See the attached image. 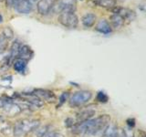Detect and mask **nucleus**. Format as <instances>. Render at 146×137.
I'll list each match as a JSON object with an SVG mask.
<instances>
[{
    "mask_svg": "<svg viewBox=\"0 0 146 137\" xmlns=\"http://www.w3.org/2000/svg\"><path fill=\"white\" fill-rule=\"evenodd\" d=\"M13 67L17 73L26 74V72L27 70V61H24V59H22L17 58L16 59H14V61H13Z\"/></svg>",
    "mask_w": 146,
    "mask_h": 137,
    "instance_id": "obj_11",
    "label": "nucleus"
},
{
    "mask_svg": "<svg viewBox=\"0 0 146 137\" xmlns=\"http://www.w3.org/2000/svg\"><path fill=\"white\" fill-rule=\"evenodd\" d=\"M95 113H96L95 111L92 109H87V110H84V111H81L80 112L78 113V115H77V122H82L88 121L95 115Z\"/></svg>",
    "mask_w": 146,
    "mask_h": 137,
    "instance_id": "obj_14",
    "label": "nucleus"
},
{
    "mask_svg": "<svg viewBox=\"0 0 146 137\" xmlns=\"http://www.w3.org/2000/svg\"><path fill=\"white\" fill-rule=\"evenodd\" d=\"M139 7L143 11H144V6H143V4H141V5H139Z\"/></svg>",
    "mask_w": 146,
    "mask_h": 137,
    "instance_id": "obj_33",
    "label": "nucleus"
},
{
    "mask_svg": "<svg viewBox=\"0 0 146 137\" xmlns=\"http://www.w3.org/2000/svg\"><path fill=\"white\" fill-rule=\"evenodd\" d=\"M44 137H64V136H63V134H60V132L50 130L49 132H48L47 134L44 135Z\"/></svg>",
    "mask_w": 146,
    "mask_h": 137,
    "instance_id": "obj_27",
    "label": "nucleus"
},
{
    "mask_svg": "<svg viewBox=\"0 0 146 137\" xmlns=\"http://www.w3.org/2000/svg\"><path fill=\"white\" fill-rule=\"evenodd\" d=\"M50 11H52L55 14H60L63 12V6L60 0H54V1H52L51 10Z\"/></svg>",
    "mask_w": 146,
    "mask_h": 137,
    "instance_id": "obj_21",
    "label": "nucleus"
},
{
    "mask_svg": "<svg viewBox=\"0 0 146 137\" xmlns=\"http://www.w3.org/2000/svg\"><path fill=\"white\" fill-rule=\"evenodd\" d=\"M7 1V7H11L13 6H15V4L18 1V0H6Z\"/></svg>",
    "mask_w": 146,
    "mask_h": 137,
    "instance_id": "obj_32",
    "label": "nucleus"
},
{
    "mask_svg": "<svg viewBox=\"0 0 146 137\" xmlns=\"http://www.w3.org/2000/svg\"><path fill=\"white\" fill-rule=\"evenodd\" d=\"M50 131V125H44V126H38L36 129L33 131L34 137H44V135L48 132Z\"/></svg>",
    "mask_w": 146,
    "mask_h": 137,
    "instance_id": "obj_20",
    "label": "nucleus"
},
{
    "mask_svg": "<svg viewBox=\"0 0 146 137\" xmlns=\"http://www.w3.org/2000/svg\"><path fill=\"white\" fill-rule=\"evenodd\" d=\"M2 109L8 116H15L21 112V108L19 107V105L14 102H7Z\"/></svg>",
    "mask_w": 146,
    "mask_h": 137,
    "instance_id": "obj_7",
    "label": "nucleus"
},
{
    "mask_svg": "<svg viewBox=\"0 0 146 137\" xmlns=\"http://www.w3.org/2000/svg\"><path fill=\"white\" fill-rule=\"evenodd\" d=\"M5 1V0H0V2H4Z\"/></svg>",
    "mask_w": 146,
    "mask_h": 137,
    "instance_id": "obj_35",
    "label": "nucleus"
},
{
    "mask_svg": "<svg viewBox=\"0 0 146 137\" xmlns=\"http://www.w3.org/2000/svg\"><path fill=\"white\" fill-rule=\"evenodd\" d=\"M15 8L20 14H29L32 11V4L30 0H18L15 4Z\"/></svg>",
    "mask_w": 146,
    "mask_h": 137,
    "instance_id": "obj_6",
    "label": "nucleus"
},
{
    "mask_svg": "<svg viewBox=\"0 0 146 137\" xmlns=\"http://www.w3.org/2000/svg\"><path fill=\"white\" fill-rule=\"evenodd\" d=\"M68 97H70V92H68V91H65V92L61 93V95L59 96V100H59V105H58V107L61 106V105L68 99Z\"/></svg>",
    "mask_w": 146,
    "mask_h": 137,
    "instance_id": "obj_26",
    "label": "nucleus"
},
{
    "mask_svg": "<svg viewBox=\"0 0 146 137\" xmlns=\"http://www.w3.org/2000/svg\"><path fill=\"white\" fill-rule=\"evenodd\" d=\"M2 34L4 35V37L7 40H10V39H12L14 38V31L12 30L11 27H4L3 31H2Z\"/></svg>",
    "mask_w": 146,
    "mask_h": 137,
    "instance_id": "obj_23",
    "label": "nucleus"
},
{
    "mask_svg": "<svg viewBox=\"0 0 146 137\" xmlns=\"http://www.w3.org/2000/svg\"><path fill=\"white\" fill-rule=\"evenodd\" d=\"M136 122H135V119H133V118H129V119H127L126 120V123H127V125H128V127L130 128V129H131V128H133L134 126H135V123Z\"/></svg>",
    "mask_w": 146,
    "mask_h": 137,
    "instance_id": "obj_29",
    "label": "nucleus"
},
{
    "mask_svg": "<svg viewBox=\"0 0 146 137\" xmlns=\"http://www.w3.org/2000/svg\"><path fill=\"white\" fill-rule=\"evenodd\" d=\"M14 97L21 98L24 102L33 105L34 107H36V108L43 106V104H44L43 100L40 98H38V96L33 92H22V93L16 92V94H14Z\"/></svg>",
    "mask_w": 146,
    "mask_h": 137,
    "instance_id": "obj_5",
    "label": "nucleus"
},
{
    "mask_svg": "<svg viewBox=\"0 0 146 137\" xmlns=\"http://www.w3.org/2000/svg\"><path fill=\"white\" fill-rule=\"evenodd\" d=\"M33 1H35V0H33Z\"/></svg>",
    "mask_w": 146,
    "mask_h": 137,
    "instance_id": "obj_36",
    "label": "nucleus"
},
{
    "mask_svg": "<svg viewBox=\"0 0 146 137\" xmlns=\"http://www.w3.org/2000/svg\"><path fill=\"white\" fill-rule=\"evenodd\" d=\"M58 22L66 27L75 29V27L78 26L79 19H78V17L74 13L62 12V13H60V15L58 17Z\"/></svg>",
    "mask_w": 146,
    "mask_h": 137,
    "instance_id": "obj_4",
    "label": "nucleus"
},
{
    "mask_svg": "<svg viewBox=\"0 0 146 137\" xmlns=\"http://www.w3.org/2000/svg\"><path fill=\"white\" fill-rule=\"evenodd\" d=\"M1 132H2L3 134L6 135V136H9L13 132V129H11L10 125H8V126H6V127L2 128V129H1Z\"/></svg>",
    "mask_w": 146,
    "mask_h": 137,
    "instance_id": "obj_28",
    "label": "nucleus"
},
{
    "mask_svg": "<svg viewBox=\"0 0 146 137\" xmlns=\"http://www.w3.org/2000/svg\"><path fill=\"white\" fill-rule=\"evenodd\" d=\"M92 97V93L89 90H80L73 93V95L70 99V105L71 107H79L80 105H83Z\"/></svg>",
    "mask_w": 146,
    "mask_h": 137,
    "instance_id": "obj_3",
    "label": "nucleus"
},
{
    "mask_svg": "<svg viewBox=\"0 0 146 137\" xmlns=\"http://www.w3.org/2000/svg\"><path fill=\"white\" fill-rule=\"evenodd\" d=\"M8 40L5 38L3 34H0V52L5 51L7 49Z\"/></svg>",
    "mask_w": 146,
    "mask_h": 137,
    "instance_id": "obj_24",
    "label": "nucleus"
},
{
    "mask_svg": "<svg viewBox=\"0 0 146 137\" xmlns=\"http://www.w3.org/2000/svg\"><path fill=\"white\" fill-rule=\"evenodd\" d=\"M98 2H99V0H88L87 1V4L89 5L90 7H96V6H98Z\"/></svg>",
    "mask_w": 146,
    "mask_h": 137,
    "instance_id": "obj_31",
    "label": "nucleus"
},
{
    "mask_svg": "<svg viewBox=\"0 0 146 137\" xmlns=\"http://www.w3.org/2000/svg\"><path fill=\"white\" fill-rule=\"evenodd\" d=\"M21 46L22 44L18 40H15L13 42L11 46V49H10V55H9L12 61L16 59L18 57V53H19V49L21 48Z\"/></svg>",
    "mask_w": 146,
    "mask_h": 137,
    "instance_id": "obj_19",
    "label": "nucleus"
},
{
    "mask_svg": "<svg viewBox=\"0 0 146 137\" xmlns=\"http://www.w3.org/2000/svg\"><path fill=\"white\" fill-rule=\"evenodd\" d=\"M117 15H120L124 20L128 21H133L136 18V14L133 10L129 8H124V7H119V10Z\"/></svg>",
    "mask_w": 146,
    "mask_h": 137,
    "instance_id": "obj_12",
    "label": "nucleus"
},
{
    "mask_svg": "<svg viewBox=\"0 0 146 137\" xmlns=\"http://www.w3.org/2000/svg\"><path fill=\"white\" fill-rule=\"evenodd\" d=\"M103 137H119V130L115 124H109L103 131Z\"/></svg>",
    "mask_w": 146,
    "mask_h": 137,
    "instance_id": "obj_17",
    "label": "nucleus"
},
{
    "mask_svg": "<svg viewBox=\"0 0 146 137\" xmlns=\"http://www.w3.org/2000/svg\"><path fill=\"white\" fill-rule=\"evenodd\" d=\"M38 98L41 100H48V102H54L56 99V95L54 94L53 91L48 90H44V89H36L33 91Z\"/></svg>",
    "mask_w": 146,
    "mask_h": 137,
    "instance_id": "obj_8",
    "label": "nucleus"
},
{
    "mask_svg": "<svg viewBox=\"0 0 146 137\" xmlns=\"http://www.w3.org/2000/svg\"><path fill=\"white\" fill-rule=\"evenodd\" d=\"M51 5L52 0H39L36 4V7H38V12L40 15H48V14L51 10Z\"/></svg>",
    "mask_w": 146,
    "mask_h": 137,
    "instance_id": "obj_9",
    "label": "nucleus"
},
{
    "mask_svg": "<svg viewBox=\"0 0 146 137\" xmlns=\"http://www.w3.org/2000/svg\"><path fill=\"white\" fill-rule=\"evenodd\" d=\"M95 29L102 34H110L111 32V26L106 19H100L95 27Z\"/></svg>",
    "mask_w": 146,
    "mask_h": 137,
    "instance_id": "obj_13",
    "label": "nucleus"
},
{
    "mask_svg": "<svg viewBox=\"0 0 146 137\" xmlns=\"http://www.w3.org/2000/svg\"><path fill=\"white\" fill-rule=\"evenodd\" d=\"M98 5L102 7L111 9L116 6V0H99Z\"/></svg>",
    "mask_w": 146,
    "mask_h": 137,
    "instance_id": "obj_22",
    "label": "nucleus"
},
{
    "mask_svg": "<svg viewBox=\"0 0 146 137\" xmlns=\"http://www.w3.org/2000/svg\"><path fill=\"white\" fill-rule=\"evenodd\" d=\"M110 21H111V26L116 29H121L124 25V19L120 15H117V14H113L112 16L110 17Z\"/></svg>",
    "mask_w": 146,
    "mask_h": 137,
    "instance_id": "obj_16",
    "label": "nucleus"
},
{
    "mask_svg": "<svg viewBox=\"0 0 146 137\" xmlns=\"http://www.w3.org/2000/svg\"><path fill=\"white\" fill-rule=\"evenodd\" d=\"M111 122V116L108 114H102L95 119H90L88 121L78 122L74 124L72 132L81 136L97 135L105 130Z\"/></svg>",
    "mask_w": 146,
    "mask_h": 137,
    "instance_id": "obj_1",
    "label": "nucleus"
},
{
    "mask_svg": "<svg viewBox=\"0 0 146 137\" xmlns=\"http://www.w3.org/2000/svg\"><path fill=\"white\" fill-rule=\"evenodd\" d=\"M33 56H34V52L29 46L22 45L20 49H19V53H18L17 58L24 59V61H29V59H31L32 58H33Z\"/></svg>",
    "mask_w": 146,
    "mask_h": 137,
    "instance_id": "obj_10",
    "label": "nucleus"
},
{
    "mask_svg": "<svg viewBox=\"0 0 146 137\" xmlns=\"http://www.w3.org/2000/svg\"><path fill=\"white\" fill-rule=\"evenodd\" d=\"M96 19H97V17H96L94 14L88 13L83 16V17H82V19H81V22H82V25H83L85 27H90L95 24Z\"/></svg>",
    "mask_w": 146,
    "mask_h": 137,
    "instance_id": "obj_15",
    "label": "nucleus"
},
{
    "mask_svg": "<svg viewBox=\"0 0 146 137\" xmlns=\"http://www.w3.org/2000/svg\"><path fill=\"white\" fill-rule=\"evenodd\" d=\"M39 125V121L31 120V119H22L15 123L13 127V134L16 137H21L30 132H33Z\"/></svg>",
    "mask_w": 146,
    "mask_h": 137,
    "instance_id": "obj_2",
    "label": "nucleus"
},
{
    "mask_svg": "<svg viewBox=\"0 0 146 137\" xmlns=\"http://www.w3.org/2000/svg\"><path fill=\"white\" fill-rule=\"evenodd\" d=\"M96 99H97L98 102H102V103H105L107 102L109 100V97L108 95L104 92V91H99L98 94H97V97H96Z\"/></svg>",
    "mask_w": 146,
    "mask_h": 137,
    "instance_id": "obj_25",
    "label": "nucleus"
},
{
    "mask_svg": "<svg viewBox=\"0 0 146 137\" xmlns=\"http://www.w3.org/2000/svg\"><path fill=\"white\" fill-rule=\"evenodd\" d=\"M63 6V12L74 13L76 10V0H60Z\"/></svg>",
    "mask_w": 146,
    "mask_h": 137,
    "instance_id": "obj_18",
    "label": "nucleus"
},
{
    "mask_svg": "<svg viewBox=\"0 0 146 137\" xmlns=\"http://www.w3.org/2000/svg\"><path fill=\"white\" fill-rule=\"evenodd\" d=\"M3 21V17H2V16L1 15H0V23H1Z\"/></svg>",
    "mask_w": 146,
    "mask_h": 137,
    "instance_id": "obj_34",
    "label": "nucleus"
},
{
    "mask_svg": "<svg viewBox=\"0 0 146 137\" xmlns=\"http://www.w3.org/2000/svg\"><path fill=\"white\" fill-rule=\"evenodd\" d=\"M74 124H75V122H74V120H73L72 118H67L66 120H65V125L67 127L70 128V127H72Z\"/></svg>",
    "mask_w": 146,
    "mask_h": 137,
    "instance_id": "obj_30",
    "label": "nucleus"
}]
</instances>
